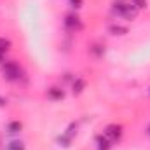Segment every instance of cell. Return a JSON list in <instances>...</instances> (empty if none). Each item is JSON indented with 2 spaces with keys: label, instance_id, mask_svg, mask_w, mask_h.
<instances>
[{
  "label": "cell",
  "instance_id": "cell-5",
  "mask_svg": "<svg viewBox=\"0 0 150 150\" xmlns=\"http://www.w3.org/2000/svg\"><path fill=\"white\" fill-rule=\"evenodd\" d=\"M96 145H98V150H110L112 142H110L105 134H100V136L96 138Z\"/></svg>",
  "mask_w": 150,
  "mask_h": 150
},
{
  "label": "cell",
  "instance_id": "cell-16",
  "mask_svg": "<svg viewBox=\"0 0 150 150\" xmlns=\"http://www.w3.org/2000/svg\"><path fill=\"white\" fill-rule=\"evenodd\" d=\"M149 134H150V127H149Z\"/></svg>",
  "mask_w": 150,
  "mask_h": 150
},
{
  "label": "cell",
  "instance_id": "cell-6",
  "mask_svg": "<svg viewBox=\"0 0 150 150\" xmlns=\"http://www.w3.org/2000/svg\"><path fill=\"white\" fill-rule=\"evenodd\" d=\"M21 129H23V124L19 120H12V122L7 124V131L11 134H18V133H21Z\"/></svg>",
  "mask_w": 150,
  "mask_h": 150
},
{
  "label": "cell",
  "instance_id": "cell-8",
  "mask_svg": "<svg viewBox=\"0 0 150 150\" xmlns=\"http://www.w3.org/2000/svg\"><path fill=\"white\" fill-rule=\"evenodd\" d=\"M74 94H80L82 91H84V87H86V82L82 80V79H75V82H74Z\"/></svg>",
  "mask_w": 150,
  "mask_h": 150
},
{
  "label": "cell",
  "instance_id": "cell-14",
  "mask_svg": "<svg viewBox=\"0 0 150 150\" xmlns=\"http://www.w3.org/2000/svg\"><path fill=\"white\" fill-rule=\"evenodd\" d=\"M70 4H72V7L75 9H79V7H82V0H68Z\"/></svg>",
  "mask_w": 150,
  "mask_h": 150
},
{
  "label": "cell",
  "instance_id": "cell-9",
  "mask_svg": "<svg viewBox=\"0 0 150 150\" xmlns=\"http://www.w3.org/2000/svg\"><path fill=\"white\" fill-rule=\"evenodd\" d=\"M110 33H113V35H126L127 33V28L126 26H120V25H112L110 26Z\"/></svg>",
  "mask_w": 150,
  "mask_h": 150
},
{
  "label": "cell",
  "instance_id": "cell-10",
  "mask_svg": "<svg viewBox=\"0 0 150 150\" xmlns=\"http://www.w3.org/2000/svg\"><path fill=\"white\" fill-rule=\"evenodd\" d=\"M7 150H25V143L23 142H9L7 143V147H5Z\"/></svg>",
  "mask_w": 150,
  "mask_h": 150
},
{
  "label": "cell",
  "instance_id": "cell-13",
  "mask_svg": "<svg viewBox=\"0 0 150 150\" xmlns=\"http://www.w3.org/2000/svg\"><path fill=\"white\" fill-rule=\"evenodd\" d=\"M129 2H131V4H133V5H134L136 9H138V11H140V9H145V7H147V0H129Z\"/></svg>",
  "mask_w": 150,
  "mask_h": 150
},
{
  "label": "cell",
  "instance_id": "cell-7",
  "mask_svg": "<svg viewBox=\"0 0 150 150\" xmlns=\"http://www.w3.org/2000/svg\"><path fill=\"white\" fill-rule=\"evenodd\" d=\"M47 96H49L51 100H61V98L65 96V93H63V89H59V87H51V89L47 91Z\"/></svg>",
  "mask_w": 150,
  "mask_h": 150
},
{
  "label": "cell",
  "instance_id": "cell-12",
  "mask_svg": "<svg viewBox=\"0 0 150 150\" xmlns=\"http://www.w3.org/2000/svg\"><path fill=\"white\" fill-rule=\"evenodd\" d=\"M9 49H11V42L7 38H0V51L2 52H7Z\"/></svg>",
  "mask_w": 150,
  "mask_h": 150
},
{
  "label": "cell",
  "instance_id": "cell-3",
  "mask_svg": "<svg viewBox=\"0 0 150 150\" xmlns=\"http://www.w3.org/2000/svg\"><path fill=\"white\" fill-rule=\"evenodd\" d=\"M103 134L112 142H119L120 138H122V126H117V124H110V126H107L105 127V131H103Z\"/></svg>",
  "mask_w": 150,
  "mask_h": 150
},
{
  "label": "cell",
  "instance_id": "cell-15",
  "mask_svg": "<svg viewBox=\"0 0 150 150\" xmlns=\"http://www.w3.org/2000/svg\"><path fill=\"white\" fill-rule=\"evenodd\" d=\"M4 58H5V52H2V51H0V65L4 63Z\"/></svg>",
  "mask_w": 150,
  "mask_h": 150
},
{
  "label": "cell",
  "instance_id": "cell-11",
  "mask_svg": "<svg viewBox=\"0 0 150 150\" xmlns=\"http://www.w3.org/2000/svg\"><path fill=\"white\" fill-rule=\"evenodd\" d=\"M91 52H94L98 58H101V56L105 54V47H103V45H100V44H94V45L91 47Z\"/></svg>",
  "mask_w": 150,
  "mask_h": 150
},
{
  "label": "cell",
  "instance_id": "cell-1",
  "mask_svg": "<svg viewBox=\"0 0 150 150\" xmlns=\"http://www.w3.org/2000/svg\"><path fill=\"white\" fill-rule=\"evenodd\" d=\"M112 12L115 16H119V18H124V19H134L138 16V9L131 2H124V0L113 2Z\"/></svg>",
  "mask_w": 150,
  "mask_h": 150
},
{
  "label": "cell",
  "instance_id": "cell-4",
  "mask_svg": "<svg viewBox=\"0 0 150 150\" xmlns=\"http://www.w3.org/2000/svg\"><path fill=\"white\" fill-rule=\"evenodd\" d=\"M65 25H67V28H68V30H72V32H79V30H82V28H84V25H82L80 18H79V16H75V14H68V16L65 18Z\"/></svg>",
  "mask_w": 150,
  "mask_h": 150
},
{
  "label": "cell",
  "instance_id": "cell-2",
  "mask_svg": "<svg viewBox=\"0 0 150 150\" xmlns=\"http://www.w3.org/2000/svg\"><path fill=\"white\" fill-rule=\"evenodd\" d=\"M2 74L7 80H19L21 79V68L14 61H5V63H2Z\"/></svg>",
  "mask_w": 150,
  "mask_h": 150
}]
</instances>
